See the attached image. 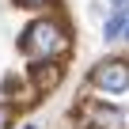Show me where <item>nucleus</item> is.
<instances>
[{"label": "nucleus", "mask_w": 129, "mask_h": 129, "mask_svg": "<svg viewBox=\"0 0 129 129\" xmlns=\"http://www.w3.org/2000/svg\"><path fill=\"white\" fill-rule=\"evenodd\" d=\"M19 49L30 57V61H61L64 53L72 49V38L64 30L61 19H34L23 38H19Z\"/></svg>", "instance_id": "obj_1"}, {"label": "nucleus", "mask_w": 129, "mask_h": 129, "mask_svg": "<svg viewBox=\"0 0 129 129\" xmlns=\"http://www.w3.org/2000/svg\"><path fill=\"white\" fill-rule=\"evenodd\" d=\"M91 84H95L99 91H106V95H121V91H129V64L118 61V57L99 61L95 69H91Z\"/></svg>", "instance_id": "obj_2"}, {"label": "nucleus", "mask_w": 129, "mask_h": 129, "mask_svg": "<svg viewBox=\"0 0 129 129\" xmlns=\"http://www.w3.org/2000/svg\"><path fill=\"white\" fill-rule=\"evenodd\" d=\"M87 121L95 125V129H125V110H118V106H87Z\"/></svg>", "instance_id": "obj_3"}, {"label": "nucleus", "mask_w": 129, "mask_h": 129, "mask_svg": "<svg viewBox=\"0 0 129 129\" xmlns=\"http://www.w3.org/2000/svg\"><path fill=\"white\" fill-rule=\"evenodd\" d=\"M30 76H34V87L46 95V91H53V87L61 84V64H57V61H38Z\"/></svg>", "instance_id": "obj_4"}, {"label": "nucleus", "mask_w": 129, "mask_h": 129, "mask_svg": "<svg viewBox=\"0 0 129 129\" xmlns=\"http://www.w3.org/2000/svg\"><path fill=\"white\" fill-rule=\"evenodd\" d=\"M125 23H129V4H125V0H114V15L106 19V34L103 38H118V34H125Z\"/></svg>", "instance_id": "obj_5"}, {"label": "nucleus", "mask_w": 129, "mask_h": 129, "mask_svg": "<svg viewBox=\"0 0 129 129\" xmlns=\"http://www.w3.org/2000/svg\"><path fill=\"white\" fill-rule=\"evenodd\" d=\"M0 129H12V106L0 103Z\"/></svg>", "instance_id": "obj_6"}, {"label": "nucleus", "mask_w": 129, "mask_h": 129, "mask_svg": "<svg viewBox=\"0 0 129 129\" xmlns=\"http://www.w3.org/2000/svg\"><path fill=\"white\" fill-rule=\"evenodd\" d=\"M19 8H46V4H53V0H15Z\"/></svg>", "instance_id": "obj_7"}, {"label": "nucleus", "mask_w": 129, "mask_h": 129, "mask_svg": "<svg viewBox=\"0 0 129 129\" xmlns=\"http://www.w3.org/2000/svg\"><path fill=\"white\" fill-rule=\"evenodd\" d=\"M23 129H42V125H34V121H27V125H23Z\"/></svg>", "instance_id": "obj_8"}, {"label": "nucleus", "mask_w": 129, "mask_h": 129, "mask_svg": "<svg viewBox=\"0 0 129 129\" xmlns=\"http://www.w3.org/2000/svg\"><path fill=\"white\" fill-rule=\"evenodd\" d=\"M125 38H129V23H125Z\"/></svg>", "instance_id": "obj_9"}]
</instances>
